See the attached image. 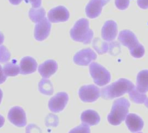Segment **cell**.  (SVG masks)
Instances as JSON below:
<instances>
[{"label": "cell", "mask_w": 148, "mask_h": 133, "mask_svg": "<svg viewBox=\"0 0 148 133\" xmlns=\"http://www.w3.org/2000/svg\"><path fill=\"white\" fill-rule=\"evenodd\" d=\"M134 88V85L130 80L121 78L111 85L103 87L101 90V96L104 100H113L131 92Z\"/></svg>", "instance_id": "6da1fadb"}, {"label": "cell", "mask_w": 148, "mask_h": 133, "mask_svg": "<svg viewBox=\"0 0 148 133\" xmlns=\"http://www.w3.org/2000/svg\"><path fill=\"white\" fill-rule=\"evenodd\" d=\"M119 42L128 48L130 50V54L134 58H141L145 55L144 47L139 42L136 35L130 30L125 29L120 32L118 36Z\"/></svg>", "instance_id": "7a4b0ae2"}, {"label": "cell", "mask_w": 148, "mask_h": 133, "mask_svg": "<svg viewBox=\"0 0 148 133\" xmlns=\"http://www.w3.org/2000/svg\"><path fill=\"white\" fill-rule=\"evenodd\" d=\"M70 36L75 42L84 44L90 43L94 36V32L89 28L88 20L85 18L78 20L70 30Z\"/></svg>", "instance_id": "3957f363"}, {"label": "cell", "mask_w": 148, "mask_h": 133, "mask_svg": "<svg viewBox=\"0 0 148 133\" xmlns=\"http://www.w3.org/2000/svg\"><path fill=\"white\" fill-rule=\"evenodd\" d=\"M129 106L130 102L125 98L114 100L112 106V110L108 116V120L109 124L113 125H121V122H123L126 119L128 114Z\"/></svg>", "instance_id": "277c9868"}, {"label": "cell", "mask_w": 148, "mask_h": 133, "mask_svg": "<svg viewBox=\"0 0 148 133\" xmlns=\"http://www.w3.org/2000/svg\"><path fill=\"white\" fill-rule=\"evenodd\" d=\"M90 75L97 86L103 87L108 84L111 80L110 73L101 65L96 62H92L89 65Z\"/></svg>", "instance_id": "5b68a950"}, {"label": "cell", "mask_w": 148, "mask_h": 133, "mask_svg": "<svg viewBox=\"0 0 148 133\" xmlns=\"http://www.w3.org/2000/svg\"><path fill=\"white\" fill-rule=\"evenodd\" d=\"M101 96V90L94 85L83 86L79 90V97L83 102H95Z\"/></svg>", "instance_id": "8992f818"}, {"label": "cell", "mask_w": 148, "mask_h": 133, "mask_svg": "<svg viewBox=\"0 0 148 133\" xmlns=\"http://www.w3.org/2000/svg\"><path fill=\"white\" fill-rule=\"evenodd\" d=\"M69 101V95L66 93H58L49 101V108L52 113L62 112Z\"/></svg>", "instance_id": "52a82bcc"}, {"label": "cell", "mask_w": 148, "mask_h": 133, "mask_svg": "<svg viewBox=\"0 0 148 133\" xmlns=\"http://www.w3.org/2000/svg\"><path fill=\"white\" fill-rule=\"evenodd\" d=\"M8 119L11 124L17 127H24L27 123L25 112L19 106H14L10 110Z\"/></svg>", "instance_id": "ba28073f"}, {"label": "cell", "mask_w": 148, "mask_h": 133, "mask_svg": "<svg viewBox=\"0 0 148 133\" xmlns=\"http://www.w3.org/2000/svg\"><path fill=\"white\" fill-rule=\"evenodd\" d=\"M96 58V54L91 48H85L75 55L74 62L79 66H88Z\"/></svg>", "instance_id": "9c48e42d"}, {"label": "cell", "mask_w": 148, "mask_h": 133, "mask_svg": "<svg viewBox=\"0 0 148 133\" xmlns=\"http://www.w3.org/2000/svg\"><path fill=\"white\" fill-rule=\"evenodd\" d=\"M50 29H51L50 22L49 21L48 18L44 17L41 22L37 23L35 27V30H34L35 39L40 42L45 40L50 33Z\"/></svg>", "instance_id": "30bf717a"}, {"label": "cell", "mask_w": 148, "mask_h": 133, "mask_svg": "<svg viewBox=\"0 0 148 133\" xmlns=\"http://www.w3.org/2000/svg\"><path fill=\"white\" fill-rule=\"evenodd\" d=\"M69 18V10L63 6H57L51 9L48 14V19L50 23L66 22Z\"/></svg>", "instance_id": "8fae6325"}, {"label": "cell", "mask_w": 148, "mask_h": 133, "mask_svg": "<svg viewBox=\"0 0 148 133\" xmlns=\"http://www.w3.org/2000/svg\"><path fill=\"white\" fill-rule=\"evenodd\" d=\"M110 0H90L86 6V15L89 18H96L101 13L103 6Z\"/></svg>", "instance_id": "7c38bea8"}, {"label": "cell", "mask_w": 148, "mask_h": 133, "mask_svg": "<svg viewBox=\"0 0 148 133\" xmlns=\"http://www.w3.org/2000/svg\"><path fill=\"white\" fill-rule=\"evenodd\" d=\"M118 34V26L114 21H107L101 29L102 39L106 42H111L114 40Z\"/></svg>", "instance_id": "4fadbf2b"}, {"label": "cell", "mask_w": 148, "mask_h": 133, "mask_svg": "<svg viewBox=\"0 0 148 133\" xmlns=\"http://www.w3.org/2000/svg\"><path fill=\"white\" fill-rule=\"evenodd\" d=\"M125 121H126L128 130L132 132H137L143 129V126H144L143 119L140 116L134 113L127 114Z\"/></svg>", "instance_id": "5bb4252c"}, {"label": "cell", "mask_w": 148, "mask_h": 133, "mask_svg": "<svg viewBox=\"0 0 148 133\" xmlns=\"http://www.w3.org/2000/svg\"><path fill=\"white\" fill-rule=\"evenodd\" d=\"M57 63L53 60H48L38 67V72L44 79L49 78L57 71Z\"/></svg>", "instance_id": "9a60e30c"}, {"label": "cell", "mask_w": 148, "mask_h": 133, "mask_svg": "<svg viewBox=\"0 0 148 133\" xmlns=\"http://www.w3.org/2000/svg\"><path fill=\"white\" fill-rule=\"evenodd\" d=\"M20 74H29L34 73L37 68V62L32 57H23L20 61Z\"/></svg>", "instance_id": "2e32d148"}, {"label": "cell", "mask_w": 148, "mask_h": 133, "mask_svg": "<svg viewBox=\"0 0 148 133\" xmlns=\"http://www.w3.org/2000/svg\"><path fill=\"white\" fill-rule=\"evenodd\" d=\"M81 120L83 124H86L88 125H96L99 124L101 118L95 111L87 110L82 113Z\"/></svg>", "instance_id": "e0dca14e"}, {"label": "cell", "mask_w": 148, "mask_h": 133, "mask_svg": "<svg viewBox=\"0 0 148 133\" xmlns=\"http://www.w3.org/2000/svg\"><path fill=\"white\" fill-rule=\"evenodd\" d=\"M136 89L142 93L148 92V70H142L138 74Z\"/></svg>", "instance_id": "ac0fdd59"}, {"label": "cell", "mask_w": 148, "mask_h": 133, "mask_svg": "<svg viewBox=\"0 0 148 133\" xmlns=\"http://www.w3.org/2000/svg\"><path fill=\"white\" fill-rule=\"evenodd\" d=\"M45 10L42 7L39 8H31L29 12V16L30 20L34 23H39L45 17Z\"/></svg>", "instance_id": "d6986e66"}, {"label": "cell", "mask_w": 148, "mask_h": 133, "mask_svg": "<svg viewBox=\"0 0 148 133\" xmlns=\"http://www.w3.org/2000/svg\"><path fill=\"white\" fill-rule=\"evenodd\" d=\"M3 73L6 76H16L20 74V68L16 64V61L7 62L3 68Z\"/></svg>", "instance_id": "ffe728a7"}, {"label": "cell", "mask_w": 148, "mask_h": 133, "mask_svg": "<svg viewBox=\"0 0 148 133\" xmlns=\"http://www.w3.org/2000/svg\"><path fill=\"white\" fill-rule=\"evenodd\" d=\"M129 93V97H130V100L136 103V104H142L145 102V100H147V95L146 93H142L140 92H139L135 87L128 93Z\"/></svg>", "instance_id": "44dd1931"}, {"label": "cell", "mask_w": 148, "mask_h": 133, "mask_svg": "<svg viewBox=\"0 0 148 133\" xmlns=\"http://www.w3.org/2000/svg\"><path fill=\"white\" fill-rule=\"evenodd\" d=\"M38 88H39V91L42 94H45V95H51L54 91L50 80H46V79H43L39 82Z\"/></svg>", "instance_id": "7402d4cb"}, {"label": "cell", "mask_w": 148, "mask_h": 133, "mask_svg": "<svg viewBox=\"0 0 148 133\" xmlns=\"http://www.w3.org/2000/svg\"><path fill=\"white\" fill-rule=\"evenodd\" d=\"M93 46L100 55L105 54L108 50H109V44L106 42L101 41L100 38H95L94 40Z\"/></svg>", "instance_id": "603a6c76"}, {"label": "cell", "mask_w": 148, "mask_h": 133, "mask_svg": "<svg viewBox=\"0 0 148 133\" xmlns=\"http://www.w3.org/2000/svg\"><path fill=\"white\" fill-rule=\"evenodd\" d=\"M58 123H59V119L56 115L49 114L46 117L45 124L48 127H56L58 125Z\"/></svg>", "instance_id": "cb8c5ba5"}, {"label": "cell", "mask_w": 148, "mask_h": 133, "mask_svg": "<svg viewBox=\"0 0 148 133\" xmlns=\"http://www.w3.org/2000/svg\"><path fill=\"white\" fill-rule=\"evenodd\" d=\"M10 59V53L4 46H0V63H6Z\"/></svg>", "instance_id": "d4e9b609"}, {"label": "cell", "mask_w": 148, "mask_h": 133, "mask_svg": "<svg viewBox=\"0 0 148 133\" xmlns=\"http://www.w3.org/2000/svg\"><path fill=\"white\" fill-rule=\"evenodd\" d=\"M69 133H90V128L86 124H82L79 126L72 129Z\"/></svg>", "instance_id": "484cf974"}, {"label": "cell", "mask_w": 148, "mask_h": 133, "mask_svg": "<svg viewBox=\"0 0 148 133\" xmlns=\"http://www.w3.org/2000/svg\"><path fill=\"white\" fill-rule=\"evenodd\" d=\"M115 5L119 10H126L129 6V0H115Z\"/></svg>", "instance_id": "4316f807"}, {"label": "cell", "mask_w": 148, "mask_h": 133, "mask_svg": "<svg viewBox=\"0 0 148 133\" xmlns=\"http://www.w3.org/2000/svg\"><path fill=\"white\" fill-rule=\"evenodd\" d=\"M26 133H42V130L34 124H30L26 127Z\"/></svg>", "instance_id": "83f0119b"}, {"label": "cell", "mask_w": 148, "mask_h": 133, "mask_svg": "<svg viewBox=\"0 0 148 133\" xmlns=\"http://www.w3.org/2000/svg\"><path fill=\"white\" fill-rule=\"evenodd\" d=\"M137 3L141 9H148V0H137Z\"/></svg>", "instance_id": "f1b7e54d"}, {"label": "cell", "mask_w": 148, "mask_h": 133, "mask_svg": "<svg viewBox=\"0 0 148 133\" xmlns=\"http://www.w3.org/2000/svg\"><path fill=\"white\" fill-rule=\"evenodd\" d=\"M26 2H29L32 4L33 8H39L42 3V0H25Z\"/></svg>", "instance_id": "f546056e"}, {"label": "cell", "mask_w": 148, "mask_h": 133, "mask_svg": "<svg viewBox=\"0 0 148 133\" xmlns=\"http://www.w3.org/2000/svg\"><path fill=\"white\" fill-rule=\"evenodd\" d=\"M5 80H6V75H5L4 73H3V68L0 66V84L3 83Z\"/></svg>", "instance_id": "4dcf8cb0"}, {"label": "cell", "mask_w": 148, "mask_h": 133, "mask_svg": "<svg viewBox=\"0 0 148 133\" xmlns=\"http://www.w3.org/2000/svg\"><path fill=\"white\" fill-rule=\"evenodd\" d=\"M10 2V3H12V4H14V5H17V4H19L23 0H9Z\"/></svg>", "instance_id": "1f68e13d"}, {"label": "cell", "mask_w": 148, "mask_h": 133, "mask_svg": "<svg viewBox=\"0 0 148 133\" xmlns=\"http://www.w3.org/2000/svg\"><path fill=\"white\" fill-rule=\"evenodd\" d=\"M3 124H4V118L2 115H0V128L3 127Z\"/></svg>", "instance_id": "d6a6232c"}, {"label": "cell", "mask_w": 148, "mask_h": 133, "mask_svg": "<svg viewBox=\"0 0 148 133\" xmlns=\"http://www.w3.org/2000/svg\"><path fill=\"white\" fill-rule=\"evenodd\" d=\"M3 39H4L3 35V33H2V32H0V46H1V45H2V43L3 42Z\"/></svg>", "instance_id": "836d02e7"}, {"label": "cell", "mask_w": 148, "mask_h": 133, "mask_svg": "<svg viewBox=\"0 0 148 133\" xmlns=\"http://www.w3.org/2000/svg\"><path fill=\"white\" fill-rule=\"evenodd\" d=\"M2 98H3V92H2V90L0 89V103H1V101H2Z\"/></svg>", "instance_id": "e575fe53"}, {"label": "cell", "mask_w": 148, "mask_h": 133, "mask_svg": "<svg viewBox=\"0 0 148 133\" xmlns=\"http://www.w3.org/2000/svg\"><path fill=\"white\" fill-rule=\"evenodd\" d=\"M144 104L146 105V106L148 108V98H147V100H145V102H144Z\"/></svg>", "instance_id": "d590c367"}, {"label": "cell", "mask_w": 148, "mask_h": 133, "mask_svg": "<svg viewBox=\"0 0 148 133\" xmlns=\"http://www.w3.org/2000/svg\"><path fill=\"white\" fill-rule=\"evenodd\" d=\"M139 133H141V132H139Z\"/></svg>", "instance_id": "8d00e7d4"}]
</instances>
